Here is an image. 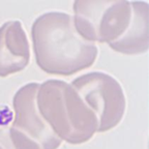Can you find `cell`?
<instances>
[{
    "instance_id": "277c9868",
    "label": "cell",
    "mask_w": 149,
    "mask_h": 149,
    "mask_svg": "<svg viewBox=\"0 0 149 149\" xmlns=\"http://www.w3.org/2000/svg\"><path fill=\"white\" fill-rule=\"evenodd\" d=\"M72 88L95 114L97 133L116 127L125 112V95L116 79L102 72H91L72 81Z\"/></svg>"
},
{
    "instance_id": "6da1fadb",
    "label": "cell",
    "mask_w": 149,
    "mask_h": 149,
    "mask_svg": "<svg viewBox=\"0 0 149 149\" xmlns=\"http://www.w3.org/2000/svg\"><path fill=\"white\" fill-rule=\"evenodd\" d=\"M35 61L45 72L72 76L90 68L97 56V47L83 40L72 17L60 12L42 14L31 26Z\"/></svg>"
},
{
    "instance_id": "7a4b0ae2",
    "label": "cell",
    "mask_w": 149,
    "mask_h": 149,
    "mask_svg": "<svg viewBox=\"0 0 149 149\" xmlns=\"http://www.w3.org/2000/svg\"><path fill=\"white\" fill-rule=\"evenodd\" d=\"M36 106L42 119L61 141L83 144L97 130L95 114L72 85L62 80L51 79L40 84Z\"/></svg>"
},
{
    "instance_id": "ba28073f",
    "label": "cell",
    "mask_w": 149,
    "mask_h": 149,
    "mask_svg": "<svg viewBox=\"0 0 149 149\" xmlns=\"http://www.w3.org/2000/svg\"><path fill=\"white\" fill-rule=\"evenodd\" d=\"M0 149H42L24 133L14 127H0Z\"/></svg>"
},
{
    "instance_id": "52a82bcc",
    "label": "cell",
    "mask_w": 149,
    "mask_h": 149,
    "mask_svg": "<svg viewBox=\"0 0 149 149\" xmlns=\"http://www.w3.org/2000/svg\"><path fill=\"white\" fill-rule=\"evenodd\" d=\"M132 18L123 35L109 44L113 51L124 55H140L148 50V8L145 1H133Z\"/></svg>"
},
{
    "instance_id": "8992f818",
    "label": "cell",
    "mask_w": 149,
    "mask_h": 149,
    "mask_svg": "<svg viewBox=\"0 0 149 149\" xmlns=\"http://www.w3.org/2000/svg\"><path fill=\"white\" fill-rule=\"evenodd\" d=\"M30 61V47L20 21H7L0 27V77L22 72Z\"/></svg>"
},
{
    "instance_id": "5b68a950",
    "label": "cell",
    "mask_w": 149,
    "mask_h": 149,
    "mask_svg": "<svg viewBox=\"0 0 149 149\" xmlns=\"http://www.w3.org/2000/svg\"><path fill=\"white\" fill-rule=\"evenodd\" d=\"M40 84L36 82L22 86L13 98L15 117L12 127L24 133L40 145L42 149H58L61 141L40 116L36 106V93Z\"/></svg>"
},
{
    "instance_id": "3957f363",
    "label": "cell",
    "mask_w": 149,
    "mask_h": 149,
    "mask_svg": "<svg viewBox=\"0 0 149 149\" xmlns=\"http://www.w3.org/2000/svg\"><path fill=\"white\" fill-rule=\"evenodd\" d=\"M74 25L86 42L108 45L119 40L132 18V6L126 0H78L72 4Z\"/></svg>"
}]
</instances>
